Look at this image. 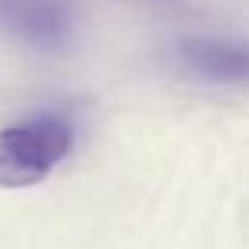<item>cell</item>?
<instances>
[{
    "mask_svg": "<svg viewBox=\"0 0 249 249\" xmlns=\"http://www.w3.org/2000/svg\"><path fill=\"white\" fill-rule=\"evenodd\" d=\"M73 129L63 117H35L0 133V186L19 189L41 183L67 158Z\"/></svg>",
    "mask_w": 249,
    "mask_h": 249,
    "instance_id": "cell-1",
    "label": "cell"
},
{
    "mask_svg": "<svg viewBox=\"0 0 249 249\" xmlns=\"http://www.w3.org/2000/svg\"><path fill=\"white\" fill-rule=\"evenodd\" d=\"M0 29L29 48H63L73 32L70 0H0Z\"/></svg>",
    "mask_w": 249,
    "mask_h": 249,
    "instance_id": "cell-2",
    "label": "cell"
},
{
    "mask_svg": "<svg viewBox=\"0 0 249 249\" xmlns=\"http://www.w3.org/2000/svg\"><path fill=\"white\" fill-rule=\"evenodd\" d=\"M177 57L193 76L208 82H249V41L231 38H183Z\"/></svg>",
    "mask_w": 249,
    "mask_h": 249,
    "instance_id": "cell-3",
    "label": "cell"
}]
</instances>
